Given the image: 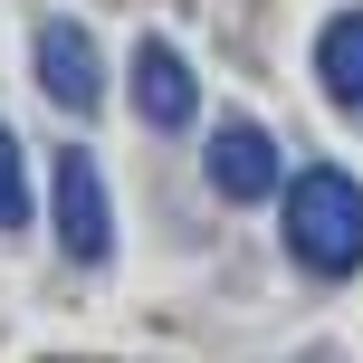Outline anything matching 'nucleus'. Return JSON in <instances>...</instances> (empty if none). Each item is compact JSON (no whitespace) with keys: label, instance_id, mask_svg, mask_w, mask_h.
<instances>
[{"label":"nucleus","instance_id":"nucleus-1","mask_svg":"<svg viewBox=\"0 0 363 363\" xmlns=\"http://www.w3.org/2000/svg\"><path fill=\"white\" fill-rule=\"evenodd\" d=\"M277 201H287V220H277L287 230V258L306 277H354L363 268V182L345 163H306Z\"/></svg>","mask_w":363,"mask_h":363},{"label":"nucleus","instance_id":"nucleus-2","mask_svg":"<svg viewBox=\"0 0 363 363\" xmlns=\"http://www.w3.org/2000/svg\"><path fill=\"white\" fill-rule=\"evenodd\" d=\"M48 220H57V249H67V268H106V258H115V201H106V172H96V153H86V144H57Z\"/></svg>","mask_w":363,"mask_h":363},{"label":"nucleus","instance_id":"nucleus-3","mask_svg":"<svg viewBox=\"0 0 363 363\" xmlns=\"http://www.w3.org/2000/svg\"><path fill=\"white\" fill-rule=\"evenodd\" d=\"M201 172H211L220 201H277V191H287L268 125H249V115H220V134H211V153H201Z\"/></svg>","mask_w":363,"mask_h":363},{"label":"nucleus","instance_id":"nucleus-4","mask_svg":"<svg viewBox=\"0 0 363 363\" xmlns=\"http://www.w3.org/2000/svg\"><path fill=\"white\" fill-rule=\"evenodd\" d=\"M38 86H48V106H67V115L106 106V57H96V38L77 29V19H38Z\"/></svg>","mask_w":363,"mask_h":363},{"label":"nucleus","instance_id":"nucleus-5","mask_svg":"<svg viewBox=\"0 0 363 363\" xmlns=\"http://www.w3.org/2000/svg\"><path fill=\"white\" fill-rule=\"evenodd\" d=\"M134 115H144L153 134H191L201 86H191V57H182L172 38H134Z\"/></svg>","mask_w":363,"mask_h":363},{"label":"nucleus","instance_id":"nucleus-6","mask_svg":"<svg viewBox=\"0 0 363 363\" xmlns=\"http://www.w3.org/2000/svg\"><path fill=\"white\" fill-rule=\"evenodd\" d=\"M315 77H325L335 106H363V10H335L315 29Z\"/></svg>","mask_w":363,"mask_h":363},{"label":"nucleus","instance_id":"nucleus-7","mask_svg":"<svg viewBox=\"0 0 363 363\" xmlns=\"http://www.w3.org/2000/svg\"><path fill=\"white\" fill-rule=\"evenodd\" d=\"M29 220V172H19V134L0 125V230H19Z\"/></svg>","mask_w":363,"mask_h":363}]
</instances>
